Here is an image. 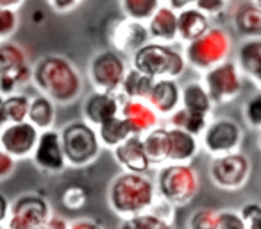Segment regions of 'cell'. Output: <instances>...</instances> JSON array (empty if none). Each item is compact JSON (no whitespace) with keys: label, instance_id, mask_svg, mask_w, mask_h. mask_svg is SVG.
Masks as SVG:
<instances>
[{"label":"cell","instance_id":"obj_1","mask_svg":"<svg viewBox=\"0 0 261 229\" xmlns=\"http://www.w3.org/2000/svg\"><path fill=\"white\" fill-rule=\"evenodd\" d=\"M33 83L40 95L54 104H70L83 93V77L68 58L48 54L40 58L33 66Z\"/></svg>","mask_w":261,"mask_h":229},{"label":"cell","instance_id":"obj_2","mask_svg":"<svg viewBox=\"0 0 261 229\" xmlns=\"http://www.w3.org/2000/svg\"><path fill=\"white\" fill-rule=\"evenodd\" d=\"M158 197L156 183L147 174L120 172L108 188V204L122 218L142 215L150 210Z\"/></svg>","mask_w":261,"mask_h":229},{"label":"cell","instance_id":"obj_3","mask_svg":"<svg viewBox=\"0 0 261 229\" xmlns=\"http://www.w3.org/2000/svg\"><path fill=\"white\" fill-rule=\"evenodd\" d=\"M185 54L175 50L172 45H163L150 41L145 47L130 56V68L150 79H177L185 73Z\"/></svg>","mask_w":261,"mask_h":229},{"label":"cell","instance_id":"obj_4","mask_svg":"<svg viewBox=\"0 0 261 229\" xmlns=\"http://www.w3.org/2000/svg\"><path fill=\"white\" fill-rule=\"evenodd\" d=\"M199 175L192 165L167 163L158 170V197L174 208L188 206L199 193Z\"/></svg>","mask_w":261,"mask_h":229},{"label":"cell","instance_id":"obj_5","mask_svg":"<svg viewBox=\"0 0 261 229\" xmlns=\"http://www.w3.org/2000/svg\"><path fill=\"white\" fill-rule=\"evenodd\" d=\"M66 165L72 168H84L91 165L100 154V140L97 129L84 120H72L59 129Z\"/></svg>","mask_w":261,"mask_h":229},{"label":"cell","instance_id":"obj_6","mask_svg":"<svg viewBox=\"0 0 261 229\" xmlns=\"http://www.w3.org/2000/svg\"><path fill=\"white\" fill-rule=\"evenodd\" d=\"M232 50L231 34L224 27L211 26L204 36L192 41L185 48V59L188 66L206 73L207 70L222 65L227 61Z\"/></svg>","mask_w":261,"mask_h":229},{"label":"cell","instance_id":"obj_7","mask_svg":"<svg viewBox=\"0 0 261 229\" xmlns=\"http://www.w3.org/2000/svg\"><path fill=\"white\" fill-rule=\"evenodd\" d=\"M127 65L122 54L113 48L98 50L88 63V79L95 91L120 93L122 83L127 75Z\"/></svg>","mask_w":261,"mask_h":229},{"label":"cell","instance_id":"obj_8","mask_svg":"<svg viewBox=\"0 0 261 229\" xmlns=\"http://www.w3.org/2000/svg\"><path fill=\"white\" fill-rule=\"evenodd\" d=\"M52 218V208L47 197L36 192L22 193L9 206L6 229H41Z\"/></svg>","mask_w":261,"mask_h":229},{"label":"cell","instance_id":"obj_9","mask_svg":"<svg viewBox=\"0 0 261 229\" xmlns=\"http://www.w3.org/2000/svg\"><path fill=\"white\" fill-rule=\"evenodd\" d=\"M204 88L213 106L229 104L236 100L243 90V79L236 61H225L204 73Z\"/></svg>","mask_w":261,"mask_h":229},{"label":"cell","instance_id":"obj_10","mask_svg":"<svg viewBox=\"0 0 261 229\" xmlns=\"http://www.w3.org/2000/svg\"><path fill=\"white\" fill-rule=\"evenodd\" d=\"M202 149L213 158L225 156V154L238 152L243 142V128L234 118H215L210 120L206 131L200 136Z\"/></svg>","mask_w":261,"mask_h":229},{"label":"cell","instance_id":"obj_11","mask_svg":"<svg viewBox=\"0 0 261 229\" xmlns=\"http://www.w3.org/2000/svg\"><path fill=\"white\" fill-rule=\"evenodd\" d=\"M250 177V160L247 154L232 152L211 160L210 179L217 188L234 192L247 186Z\"/></svg>","mask_w":261,"mask_h":229},{"label":"cell","instance_id":"obj_12","mask_svg":"<svg viewBox=\"0 0 261 229\" xmlns=\"http://www.w3.org/2000/svg\"><path fill=\"white\" fill-rule=\"evenodd\" d=\"M41 133L29 122L8 124L0 131V147L15 161L33 158Z\"/></svg>","mask_w":261,"mask_h":229},{"label":"cell","instance_id":"obj_13","mask_svg":"<svg viewBox=\"0 0 261 229\" xmlns=\"http://www.w3.org/2000/svg\"><path fill=\"white\" fill-rule=\"evenodd\" d=\"M33 161L45 174H63L65 172L68 165H66L58 129H48V131L41 133L36 149H34Z\"/></svg>","mask_w":261,"mask_h":229},{"label":"cell","instance_id":"obj_14","mask_svg":"<svg viewBox=\"0 0 261 229\" xmlns=\"http://www.w3.org/2000/svg\"><path fill=\"white\" fill-rule=\"evenodd\" d=\"M120 93H104V91H91L83 104L84 122L91 128H100L102 124L109 122L111 118L120 117Z\"/></svg>","mask_w":261,"mask_h":229},{"label":"cell","instance_id":"obj_15","mask_svg":"<svg viewBox=\"0 0 261 229\" xmlns=\"http://www.w3.org/2000/svg\"><path fill=\"white\" fill-rule=\"evenodd\" d=\"M111 45L118 54H135L147 43H150V34L145 23L133 22V20H120L109 34Z\"/></svg>","mask_w":261,"mask_h":229},{"label":"cell","instance_id":"obj_16","mask_svg":"<svg viewBox=\"0 0 261 229\" xmlns=\"http://www.w3.org/2000/svg\"><path fill=\"white\" fill-rule=\"evenodd\" d=\"M0 75H9L20 86L33 81V66L27 63V54L15 41L0 43Z\"/></svg>","mask_w":261,"mask_h":229},{"label":"cell","instance_id":"obj_17","mask_svg":"<svg viewBox=\"0 0 261 229\" xmlns=\"http://www.w3.org/2000/svg\"><path fill=\"white\" fill-rule=\"evenodd\" d=\"M120 100H122L120 117L129 124L133 135L143 136L160 125L158 113L145 100H129V98H123L122 95H120Z\"/></svg>","mask_w":261,"mask_h":229},{"label":"cell","instance_id":"obj_18","mask_svg":"<svg viewBox=\"0 0 261 229\" xmlns=\"http://www.w3.org/2000/svg\"><path fill=\"white\" fill-rule=\"evenodd\" d=\"M116 165L122 172H133V174H147L150 170V161L147 158L145 147H143L142 136H130L129 140L118 145L113 150Z\"/></svg>","mask_w":261,"mask_h":229},{"label":"cell","instance_id":"obj_19","mask_svg":"<svg viewBox=\"0 0 261 229\" xmlns=\"http://www.w3.org/2000/svg\"><path fill=\"white\" fill-rule=\"evenodd\" d=\"M231 26L243 40H261V8L257 2H238L231 8Z\"/></svg>","mask_w":261,"mask_h":229},{"label":"cell","instance_id":"obj_20","mask_svg":"<svg viewBox=\"0 0 261 229\" xmlns=\"http://www.w3.org/2000/svg\"><path fill=\"white\" fill-rule=\"evenodd\" d=\"M147 104L158 117H172L181 108V86L175 79H158L150 91Z\"/></svg>","mask_w":261,"mask_h":229},{"label":"cell","instance_id":"obj_21","mask_svg":"<svg viewBox=\"0 0 261 229\" xmlns=\"http://www.w3.org/2000/svg\"><path fill=\"white\" fill-rule=\"evenodd\" d=\"M147 29H149V34H150V41L170 45L172 41L179 40L177 13L172 11L167 6V2H161V8L158 9L156 15L149 20Z\"/></svg>","mask_w":261,"mask_h":229},{"label":"cell","instance_id":"obj_22","mask_svg":"<svg viewBox=\"0 0 261 229\" xmlns=\"http://www.w3.org/2000/svg\"><path fill=\"white\" fill-rule=\"evenodd\" d=\"M168 140H170L168 163L190 165V161L197 156L200 149L199 138H195L186 131H181V129L168 128Z\"/></svg>","mask_w":261,"mask_h":229},{"label":"cell","instance_id":"obj_23","mask_svg":"<svg viewBox=\"0 0 261 229\" xmlns=\"http://www.w3.org/2000/svg\"><path fill=\"white\" fill-rule=\"evenodd\" d=\"M210 29H211V20L207 18L202 11H199L193 4L177 15L179 40L186 41V45L199 40V38L204 36Z\"/></svg>","mask_w":261,"mask_h":229},{"label":"cell","instance_id":"obj_24","mask_svg":"<svg viewBox=\"0 0 261 229\" xmlns=\"http://www.w3.org/2000/svg\"><path fill=\"white\" fill-rule=\"evenodd\" d=\"M236 65L242 75H247L261 88V40L243 41L238 48Z\"/></svg>","mask_w":261,"mask_h":229},{"label":"cell","instance_id":"obj_25","mask_svg":"<svg viewBox=\"0 0 261 229\" xmlns=\"http://www.w3.org/2000/svg\"><path fill=\"white\" fill-rule=\"evenodd\" d=\"M143 147H145L147 158L152 167H163L168 163V150H170V140H168V128L158 125L156 129L149 131L142 136Z\"/></svg>","mask_w":261,"mask_h":229},{"label":"cell","instance_id":"obj_26","mask_svg":"<svg viewBox=\"0 0 261 229\" xmlns=\"http://www.w3.org/2000/svg\"><path fill=\"white\" fill-rule=\"evenodd\" d=\"M181 108L190 113L210 117L211 109H213V102H211L202 83L192 81V83H186L181 88Z\"/></svg>","mask_w":261,"mask_h":229},{"label":"cell","instance_id":"obj_27","mask_svg":"<svg viewBox=\"0 0 261 229\" xmlns=\"http://www.w3.org/2000/svg\"><path fill=\"white\" fill-rule=\"evenodd\" d=\"M27 122L33 124L40 133L54 129L56 124V104L47 98L45 95H36L31 98L29 106V117Z\"/></svg>","mask_w":261,"mask_h":229},{"label":"cell","instance_id":"obj_28","mask_svg":"<svg viewBox=\"0 0 261 229\" xmlns=\"http://www.w3.org/2000/svg\"><path fill=\"white\" fill-rule=\"evenodd\" d=\"M154 83H156V79H150V77L136 72L135 68H129L125 79L122 83V88H120V95L123 98H129V100L147 102V98H149L150 91L154 88Z\"/></svg>","mask_w":261,"mask_h":229},{"label":"cell","instance_id":"obj_29","mask_svg":"<svg viewBox=\"0 0 261 229\" xmlns=\"http://www.w3.org/2000/svg\"><path fill=\"white\" fill-rule=\"evenodd\" d=\"M97 135L98 140H100V145L108 147L111 150H115L118 145H122L130 136H135L133 131H130L129 124L122 117H115L109 122H106V124H102L100 128H97Z\"/></svg>","mask_w":261,"mask_h":229},{"label":"cell","instance_id":"obj_30","mask_svg":"<svg viewBox=\"0 0 261 229\" xmlns=\"http://www.w3.org/2000/svg\"><path fill=\"white\" fill-rule=\"evenodd\" d=\"M168 122H170V128L181 129V131H186L192 136H195V138H199V136H202V133L206 131L207 124H210V117H206V115H197V113H190V111H186V109L179 108L172 117H168Z\"/></svg>","mask_w":261,"mask_h":229},{"label":"cell","instance_id":"obj_31","mask_svg":"<svg viewBox=\"0 0 261 229\" xmlns=\"http://www.w3.org/2000/svg\"><path fill=\"white\" fill-rule=\"evenodd\" d=\"M120 8L125 13L127 20L145 23L147 26L149 20L161 8V2L160 0H123V2H120Z\"/></svg>","mask_w":261,"mask_h":229},{"label":"cell","instance_id":"obj_32","mask_svg":"<svg viewBox=\"0 0 261 229\" xmlns=\"http://www.w3.org/2000/svg\"><path fill=\"white\" fill-rule=\"evenodd\" d=\"M29 106H31V98L23 93H13V95H9V97H4V108H6V115H8L9 124L27 122Z\"/></svg>","mask_w":261,"mask_h":229},{"label":"cell","instance_id":"obj_33","mask_svg":"<svg viewBox=\"0 0 261 229\" xmlns=\"http://www.w3.org/2000/svg\"><path fill=\"white\" fill-rule=\"evenodd\" d=\"M118 229H174V224L156 217L150 211H145L142 215L123 218Z\"/></svg>","mask_w":261,"mask_h":229},{"label":"cell","instance_id":"obj_34","mask_svg":"<svg viewBox=\"0 0 261 229\" xmlns=\"http://www.w3.org/2000/svg\"><path fill=\"white\" fill-rule=\"evenodd\" d=\"M20 23L18 9L2 8L0 6V43L9 41V38L16 33Z\"/></svg>","mask_w":261,"mask_h":229},{"label":"cell","instance_id":"obj_35","mask_svg":"<svg viewBox=\"0 0 261 229\" xmlns=\"http://www.w3.org/2000/svg\"><path fill=\"white\" fill-rule=\"evenodd\" d=\"M61 202L66 210L70 211H77V210H83L88 202V192L83 188V186H66L61 193Z\"/></svg>","mask_w":261,"mask_h":229},{"label":"cell","instance_id":"obj_36","mask_svg":"<svg viewBox=\"0 0 261 229\" xmlns=\"http://www.w3.org/2000/svg\"><path fill=\"white\" fill-rule=\"evenodd\" d=\"M218 211L211 208H199L188 218V229H217Z\"/></svg>","mask_w":261,"mask_h":229},{"label":"cell","instance_id":"obj_37","mask_svg":"<svg viewBox=\"0 0 261 229\" xmlns=\"http://www.w3.org/2000/svg\"><path fill=\"white\" fill-rule=\"evenodd\" d=\"M243 118L250 129L261 131V90L256 91L243 106Z\"/></svg>","mask_w":261,"mask_h":229},{"label":"cell","instance_id":"obj_38","mask_svg":"<svg viewBox=\"0 0 261 229\" xmlns=\"http://www.w3.org/2000/svg\"><path fill=\"white\" fill-rule=\"evenodd\" d=\"M217 229H247V224L240 215V211L222 210L218 211L217 217Z\"/></svg>","mask_w":261,"mask_h":229},{"label":"cell","instance_id":"obj_39","mask_svg":"<svg viewBox=\"0 0 261 229\" xmlns=\"http://www.w3.org/2000/svg\"><path fill=\"white\" fill-rule=\"evenodd\" d=\"M240 215L245 220L247 229H261V204L249 202L240 210Z\"/></svg>","mask_w":261,"mask_h":229},{"label":"cell","instance_id":"obj_40","mask_svg":"<svg viewBox=\"0 0 261 229\" xmlns=\"http://www.w3.org/2000/svg\"><path fill=\"white\" fill-rule=\"evenodd\" d=\"M193 6L211 20V16H220L231 4L224 2V0H197V2H193Z\"/></svg>","mask_w":261,"mask_h":229},{"label":"cell","instance_id":"obj_41","mask_svg":"<svg viewBox=\"0 0 261 229\" xmlns=\"http://www.w3.org/2000/svg\"><path fill=\"white\" fill-rule=\"evenodd\" d=\"M150 213L156 215V217L163 218V220L167 222H172L174 224V217H175V208L172 206V204H168L167 200L160 199V197H156V200H154V204L150 206Z\"/></svg>","mask_w":261,"mask_h":229},{"label":"cell","instance_id":"obj_42","mask_svg":"<svg viewBox=\"0 0 261 229\" xmlns=\"http://www.w3.org/2000/svg\"><path fill=\"white\" fill-rule=\"evenodd\" d=\"M15 168H16V161L11 156H8L2 150V147H0V181L11 177L15 174Z\"/></svg>","mask_w":261,"mask_h":229},{"label":"cell","instance_id":"obj_43","mask_svg":"<svg viewBox=\"0 0 261 229\" xmlns=\"http://www.w3.org/2000/svg\"><path fill=\"white\" fill-rule=\"evenodd\" d=\"M48 6H50L52 9H54L58 15H70V13H73L77 8L81 6L79 0H52V2H48Z\"/></svg>","mask_w":261,"mask_h":229},{"label":"cell","instance_id":"obj_44","mask_svg":"<svg viewBox=\"0 0 261 229\" xmlns=\"http://www.w3.org/2000/svg\"><path fill=\"white\" fill-rule=\"evenodd\" d=\"M68 229H104L100 222L93 220V218H75V220L68 222Z\"/></svg>","mask_w":261,"mask_h":229},{"label":"cell","instance_id":"obj_45","mask_svg":"<svg viewBox=\"0 0 261 229\" xmlns=\"http://www.w3.org/2000/svg\"><path fill=\"white\" fill-rule=\"evenodd\" d=\"M9 206L11 202L8 200V197L0 192V225H6V220L9 217Z\"/></svg>","mask_w":261,"mask_h":229},{"label":"cell","instance_id":"obj_46","mask_svg":"<svg viewBox=\"0 0 261 229\" xmlns=\"http://www.w3.org/2000/svg\"><path fill=\"white\" fill-rule=\"evenodd\" d=\"M41 229H68V220L63 217H58V215H52V218L47 222V225Z\"/></svg>","mask_w":261,"mask_h":229},{"label":"cell","instance_id":"obj_47","mask_svg":"<svg viewBox=\"0 0 261 229\" xmlns=\"http://www.w3.org/2000/svg\"><path fill=\"white\" fill-rule=\"evenodd\" d=\"M9 124L8 115H6V108H4V97L0 95V131Z\"/></svg>","mask_w":261,"mask_h":229},{"label":"cell","instance_id":"obj_48","mask_svg":"<svg viewBox=\"0 0 261 229\" xmlns=\"http://www.w3.org/2000/svg\"><path fill=\"white\" fill-rule=\"evenodd\" d=\"M257 147H259V150H261V131H259V136H257Z\"/></svg>","mask_w":261,"mask_h":229},{"label":"cell","instance_id":"obj_49","mask_svg":"<svg viewBox=\"0 0 261 229\" xmlns=\"http://www.w3.org/2000/svg\"><path fill=\"white\" fill-rule=\"evenodd\" d=\"M257 6H259V8H261V0H259V2H257Z\"/></svg>","mask_w":261,"mask_h":229},{"label":"cell","instance_id":"obj_50","mask_svg":"<svg viewBox=\"0 0 261 229\" xmlns=\"http://www.w3.org/2000/svg\"><path fill=\"white\" fill-rule=\"evenodd\" d=\"M0 229H6V227H4V225H0Z\"/></svg>","mask_w":261,"mask_h":229}]
</instances>
